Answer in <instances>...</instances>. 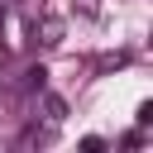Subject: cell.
Returning a JSON list of instances; mask_svg holds the SVG:
<instances>
[{"instance_id":"2","label":"cell","mask_w":153,"mask_h":153,"mask_svg":"<svg viewBox=\"0 0 153 153\" xmlns=\"http://www.w3.org/2000/svg\"><path fill=\"white\" fill-rule=\"evenodd\" d=\"M43 110H48V120L57 124V120H67V100L62 96H43Z\"/></svg>"},{"instance_id":"3","label":"cell","mask_w":153,"mask_h":153,"mask_svg":"<svg viewBox=\"0 0 153 153\" xmlns=\"http://www.w3.org/2000/svg\"><path fill=\"white\" fill-rule=\"evenodd\" d=\"M81 148H86V153H100V148H105V139H96V134H86V139H81Z\"/></svg>"},{"instance_id":"1","label":"cell","mask_w":153,"mask_h":153,"mask_svg":"<svg viewBox=\"0 0 153 153\" xmlns=\"http://www.w3.org/2000/svg\"><path fill=\"white\" fill-rule=\"evenodd\" d=\"M62 33H67V24H62L57 14H43V19H33V38H38L43 48H57V43H62Z\"/></svg>"}]
</instances>
